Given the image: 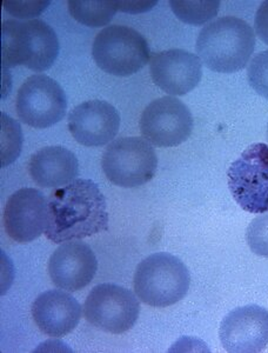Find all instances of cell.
Returning <instances> with one entry per match:
<instances>
[{
    "mask_svg": "<svg viewBox=\"0 0 268 353\" xmlns=\"http://www.w3.org/2000/svg\"><path fill=\"white\" fill-rule=\"evenodd\" d=\"M108 229L106 199L90 179H76L48 198L45 236L54 244L81 241Z\"/></svg>",
    "mask_w": 268,
    "mask_h": 353,
    "instance_id": "1",
    "label": "cell"
},
{
    "mask_svg": "<svg viewBox=\"0 0 268 353\" xmlns=\"http://www.w3.org/2000/svg\"><path fill=\"white\" fill-rule=\"evenodd\" d=\"M256 48V34L238 17H221L206 25L196 50L206 68L218 73H234L246 68Z\"/></svg>",
    "mask_w": 268,
    "mask_h": 353,
    "instance_id": "2",
    "label": "cell"
},
{
    "mask_svg": "<svg viewBox=\"0 0 268 353\" xmlns=\"http://www.w3.org/2000/svg\"><path fill=\"white\" fill-rule=\"evenodd\" d=\"M59 54V41L48 23L41 19H8L1 25L3 68L24 65L34 72H44Z\"/></svg>",
    "mask_w": 268,
    "mask_h": 353,
    "instance_id": "3",
    "label": "cell"
},
{
    "mask_svg": "<svg viewBox=\"0 0 268 353\" xmlns=\"http://www.w3.org/2000/svg\"><path fill=\"white\" fill-rule=\"evenodd\" d=\"M191 284L187 266L169 253H153L136 266L133 288L146 305L167 307L184 299Z\"/></svg>",
    "mask_w": 268,
    "mask_h": 353,
    "instance_id": "4",
    "label": "cell"
},
{
    "mask_svg": "<svg viewBox=\"0 0 268 353\" xmlns=\"http://www.w3.org/2000/svg\"><path fill=\"white\" fill-rule=\"evenodd\" d=\"M150 48L145 37L124 25H110L96 34L92 57L98 68L116 77L139 72L150 61Z\"/></svg>",
    "mask_w": 268,
    "mask_h": 353,
    "instance_id": "5",
    "label": "cell"
},
{
    "mask_svg": "<svg viewBox=\"0 0 268 353\" xmlns=\"http://www.w3.org/2000/svg\"><path fill=\"white\" fill-rule=\"evenodd\" d=\"M101 168L111 183L132 189L152 181L158 157L146 139L125 137L108 145L101 158Z\"/></svg>",
    "mask_w": 268,
    "mask_h": 353,
    "instance_id": "6",
    "label": "cell"
},
{
    "mask_svg": "<svg viewBox=\"0 0 268 353\" xmlns=\"http://www.w3.org/2000/svg\"><path fill=\"white\" fill-rule=\"evenodd\" d=\"M228 188L246 212H268V145L248 146L227 171Z\"/></svg>",
    "mask_w": 268,
    "mask_h": 353,
    "instance_id": "7",
    "label": "cell"
},
{
    "mask_svg": "<svg viewBox=\"0 0 268 353\" xmlns=\"http://www.w3.org/2000/svg\"><path fill=\"white\" fill-rule=\"evenodd\" d=\"M141 313L136 294L116 284H99L84 304L86 321L106 333L121 334L132 329Z\"/></svg>",
    "mask_w": 268,
    "mask_h": 353,
    "instance_id": "8",
    "label": "cell"
},
{
    "mask_svg": "<svg viewBox=\"0 0 268 353\" xmlns=\"http://www.w3.org/2000/svg\"><path fill=\"white\" fill-rule=\"evenodd\" d=\"M64 90L46 74H33L21 84L16 98L18 118L33 129H48L64 118Z\"/></svg>",
    "mask_w": 268,
    "mask_h": 353,
    "instance_id": "9",
    "label": "cell"
},
{
    "mask_svg": "<svg viewBox=\"0 0 268 353\" xmlns=\"http://www.w3.org/2000/svg\"><path fill=\"white\" fill-rule=\"evenodd\" d=\"M139 126L148 143L158 148H174L191 136L192 113L176 97H161L146 106Z\"/></svg>",
    "mask_w": 268,
    "mask_h": 353,
    "instance_id": "10",
    "label": "cell"
},
{
    "mask_svg": "<svg viewBox=\"0 0 268 353\" xmlns=\"http://www.w3.org/2000/svg\"><path fill=\"white\" fill-rule=\"evenodd\" d=\"M3 221L5 232L13 241L31 243L48 226V199L39 190H18L5 204Z\"/></svg>",
    "mask_w": 268,
    "mask_h": 353,
    "instance_id": "11",
    "label": "cell"
},
{
    "mask_svg": "<svg viewBox=\"0 0 268 353\" xmlns=\"http://www.w3.org/2000/svg\"><path fill=\"white\" fill-rule=\"evenodd\" d=\"M221 344L227 352L258 353L268 345V311L258 305L233 310L221 323Z\"/></svg>",
    "mask_w": 268,
    "mask_h": 353,
    "instance_id": "12",
    "label": "cell"
},
{
    "mask_svg": "<svg viewBox=\"0 0 268 353\" xmlns=\"http://www.w3.org/2000/svg\"><path fill=\"white\" fill-rule=\"evenodd\" d=\"M150 73L153 83L164 92L184 96L200 83L203 64L196 54L181 48H172L153 54Z\"/></svg>",
    "mask_w": 268,
    "mask_h": 353,
    "instance_id": "13",
    "label": "cell"
},
{
    "mask_svg": "<svg viewBox=\"0 0 268 353\" xmlns=\"http://www.w3.org/2000/svg\"><path fill=\"white\" fill-rule=\"evenodd\" d=\"M98 261L92 249L81 241H66L52 253L48 264V276L54 286L76 292L93 281Z\"/></svg>",
    "mask_w": 268,
    "mask_h": 353,
    "instance_id": "14",
    "label": "cell"
},
{
    "mask_svg": "<svg viewBox=\"0 0 268 353\" xmlns=\"http://www.w3.org/2000/svg\"><path fill=\"white\" fill-rule=\"evenodd\" d=\"M68 126L79 144L98 148L116 138L121 128V114L107 101H85L68 114Z\"/></svg>",
    "mask_w": 268,
    "mask_h": 353,
    "instance_id": "15",
    "label": "cell"
},
{
    "mask_svg": "<svg viewBox=\"0 0 268 353\" xmlns=\"http://www.w3.org/2000/svg\"><path fill=\"white\" fill-rule=\"evenodd\" d=\"M33 321L45 336L61 338L76 329L81 318V306L76 298L61 290H50L32 304Z\"/></svg>",
    "mask_w": 268,
    "mask_h": 353,
    "instance_id": "16",
    "label": "cell"
},
{
    "mask_svg": "<svg viewBox=\"0 0 268 353\" xmlns=\"http://www.w3.org/2000/svg\"><path fill=\"white\" fill-rule=\"evenodd\" d=\"M79 163L76 154L63 146H46L28 161V173L38 186L52 189L76 181Z\"/></svg>",
    "mask_w": 268,
    "mask_h": 353,
    "instance_id": "17",
    "label": "cell"
},
{
    "mask_svg": "<svg viewBox=\"0 0 268 353\" xmlns=\"http://www.w3.org/2000/svg\"><path fill=\"white\" fill-rule=\"evenodd\" d=\"M68 8L78 23L90 28L106 26L118 11L116 1L103 0H70Z\"/></svg>",
    "mask_w": 268,
    "mask_h": 353,
    "instance_id": "18",
    "label": "cell"
},
{
    "mask_svg": "<svg viewBox=\"0 0 268 353\" xmlns=\"http://www.w3.org/2000/svg\"><path fill=\"white\" fill-rule=\"evenodd\" d=\"M169 6L176 18L186 24L200 26L216 18L220 8V1L204 0V1H169Z\"/></svg>",
    "mask_w": 268,
    "mask_h": 353,
    "instance_id": "19",
    "label": "cell"
},
{
    "mask_svg": "<svg viewBox=\"0 0 268 353\" xmlns=\"http://www.w3.org/2000/svg\"><path fill=\"white\" fill-rule=\"evenodd\" d=\"M23 146V132L21 125L5 113H1V144L0 158L1 168L12 164L19 157Z\"/></svg>",
    "mask_w": 268,
    "mask_h": 353,
    "instance_id": "20",
    "label": "cell"
},
{
    "mask_svg": "<svg viewBox=\"0 0 268 353\" xmlns=\"http://www.w3.org/2000/svg\"><path fill=\"white\" fill-rule=\"evenodd\" d=\"M246 241L254 254L268 258V212L254 218L248 225Z\"/></svg>",
    "mask_w": 268,
    "mask_h": 353,
    "instance_id": "21",
    "label": "cell"
},
{
    "mask_svg": "<svg viewBox=\"0 0 268 353\" xmlns=\"http://www.w3.org/2000/svg\"><path fill=\"white\" fill-rule=\"evenodd\" d=\"M248 83L259 96L268 99V50L258 53L248 68Z\"/></svg>",
    "mask_w": 268,
    "mask_h": 353,
    "instance_id": "22",
    "label": "cell"
},
{
    "mask_svg": "<svg viewBox=\"0 0 268 353\" xmlns=\"http://www.w3.org/2000/svg\"><path fill=\"white\" fill-rule=\"evenodd\" d=\"M48 0H21V1H3L5 11L18 19H36L48 8Z\"/></svg>",
    "mask_w": 268,
    "mask_h": 353,
    "instance_id": "23",
    "label": "cell"
},
{
    "mask_svg": "<svg viewBox=\"0 0 268 353\" xmlns=\"http://www.w3.org/2000/svg\"><path fill=\"white\" fill-rule=\"evenodd\" d=\"M156 0H119L116 1V10L121 12L143 13L147 12L156 6Z\"/></svg>",
    "mask_w": 268,
    "mask_h": 353,
    "instance_id": "24",
    "label": "cell"
},
{
    "mask_svg": "<svg viewBox=\"0 0 268 353\" xmlns=\"http://www.w3.org/2000/svg\"><path fill=\"white\" fill-rule=\"evenodd\" d=\"M256 36L268 45V0L261 3L254 18Z\"/></svg>",
    "mask_w": 268,
    "mask_h": 353,
    "instance_id": "25",
    "label": "cell"
},
{
    "mask_svg": "<svg viewBox=\"0 0 268 353\" xmlns=\"http://www.w3.org/2000/svg\"><path fill=\"white\" fill-rule=\"evenodd\" d=\"M267 139H268V124H267Z\"/></svg>",
    "mask_w": 268,
    "mask_h": 353,
    "instance_id": "26",
    "label": "cell"
}]
</instances>
